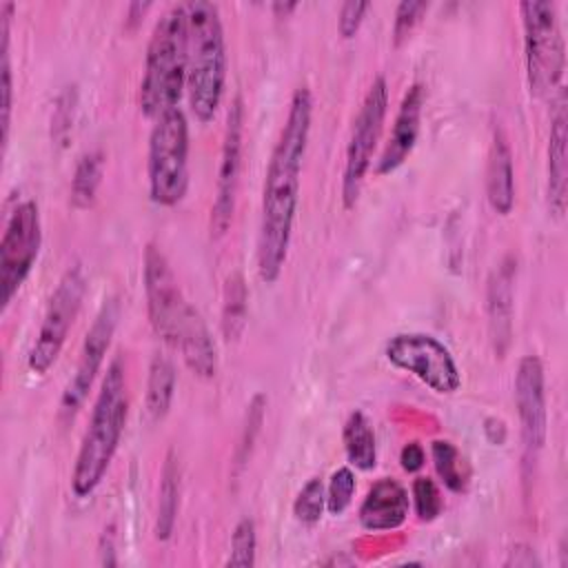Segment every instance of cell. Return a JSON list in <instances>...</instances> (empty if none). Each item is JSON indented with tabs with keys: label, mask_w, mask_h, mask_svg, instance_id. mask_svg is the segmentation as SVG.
Instances as JSON below:
<instances>
[{
	"label": "cell",
	"mask_w": 568,
	"mask_h": 568,
	"mask_svg": "<svg viewBox=\"0 0 568 568\" xmlns=\"http://www.w3.org/2000/svg\"><path fill=\"white\" fill-rule=\"evenodd\" d=\"M515 277L517 262L515 257H504L499 266L488 277L486 284V315H488V335L493 351L504 357L510 337H513V313H515Z\"/></svg>",
	"instance_id": "cell-15"
},
{
	"label": "cell",
	"mask_w": 568,
	"mask_h": 568,
	"mask_svg": "<svg viewBox=\"0 0 568 568\" xmlns=\"http://www.w3.org/2000/svg\"><path fill=\"white\" fill-rule=\"evenodd\" d=\"M386 359L417 377L439 395H453L462 386V373L450 351L428 333H397L386 342Z\"/></svg>",
	"instance_id": "cell-10"
},
{
	"label": "cell",
	"mask_w": 568,
	"mask_h": 568,
	"mask_svg": "<svg viewBox=\"0 0 568 568\" xmlns=\"http://www.w3.org/2000/svg\"><path fill=\"white\" fill-rule=\"evenodd\" d=\"M242 140H244V106H242V98L235 95L231 102V109L226 113L215 197H213V206H211V235L213 237H222L233 222L237 182H240V169H242V144H244Z\"/></svg>",
	"instance_id": "cell-14"
},
{
	"label": "cell",
	"mask_w": 568,
	"mask_h": 568,
	"mask_svg": "<svg viewBox=\"0 0 568 568\" xmlns=\"http://www.w3.org/2000/svg\"><path fill=\"white\" fill-rule=\"evenodd\" d=\"M246 311H248V288L242 273H231L224 282L222 295V333L224 339L235 342L246 326Z\"/></svg>",
	"instance_id": "cell-23"
},
{
	"label": "cell",
	"mask_w": 568,
	"mask_h": 568,
	"mask_svg": "<svg viewBox=\"0 0 568 568\" xmlns=\"http://www.w3.org/2000/svg\"><path fill=\"white\" fill-rule=\"evenodd\" d=\"M100 561L104 564V566H113L115 564V557H113V552H115V535H113V526H109V528H104V532H102V537H100Z\"/></svg>",
	"instance_id": "cell-37"
},
{
	"label": "cell",
	"mask_w": 568,
	"mask_h": 568,
	"mask_svg": "<svg viewBox=\"0 0 568 568\" xmlns=\"http://www.w3.org/2000/svg\"><path fill=\"white\" fill-rule=\"evenodd\" d=\"M73 106H75V91H64L58 98V106H55V113L51 118V138L60 144H64V140L71 133Z\"/></svg>",
	"instance_id": "cell-33"
},
{
	"label": "cell",
	"mask_w": 568,
	"mask_h": 568,
	"mask_svg": "<svg viewBox=\"0 0 568 568\" xmlns=\"http://www.w3.org/2000/svg\"><path fill=\"white\" fill-rule=\"evenodd\" d=\"M344 450L348 457V464L357 470H373L377 464V444H375V430L368 422V417L362 410H353L342 430Z\"/></svg>",
	"instance_id": "cell-21"
},
{
	"label": "cell",
	"mask_w": 568,
	"mask_h": 568,
	"mask_svg": "<svg viewBox=\"0 0 568 568\" xmlns=\"http://www.w3.org/2000/svg\"><path fill=\"white\" fill-rule=\"evenodd\" d=\"M104 171V153L100 149L84 153L71 178V204L75 209H89L95 200L98 186L102 182Z\"/></svg>",
	"instance_id": "cell-24"
},
{
	"label": "cell",
	"mask_w": 568,
	"mask_h": 568,
	"mask_svg": "<svg viewBox=\"0 0 568 568\" xmlns=\"http://www.w3.org/2000/svg\"><path fill=\"white\" fill-rule=\"evenodd\" d=\"M486 197L499 215H508L515 206V169L510 144L499 126L493 129V142L486 164Z\"/></svg>",
	"instance_id": "cell-19"
},
{
	"label": "cell",
	"mask_w": 568,
	"mask_h": 568,
	"mask_svg": "<svg viewBox=\"0 0 568 568\" xmlns=\"http://www.w3.org/2000/svg\"><path fill=\"white\" fill-rule=\"evenodd\" d=\"M42 246V222L40 211L33 200L20 202L2 233L0 242V291H2V311L11 304V300L22 288L29 277L38 253Z\"/></svg>",
	"instance_id": "cell-11"
},
{
	"label": "cell",
	"mask_w": 568,
	"mask_h": 568,
	"mask_svg": "<svg viewBox=\"0 0 568 568\" xmlns=\"http://www.w3.org/2000/svg\"><path fill=\"white\" fill-rule=\"evenodd\" d=\"M311 120L313 95L308 87H297L293 91L280 138L273 146L262 186L257 273L266 284L277 282L288 257L293 222L300 204V175L308 146Z\"/></svg>",
	"instance_id": "cell-1"
},
{
	"label": "cell",
	"mask_w": 568,
	"mask_h": 568,
	"mask_svg": "<svg viewBox=\"0 0 568 568\" xmlns=\"http://www.w3.org/2000/svg\"><path fill=\"white\" fill-rule=\"evenodd\" d=\"M524 27V60L530 93L546 98L559 91L566 71V47L555 2L526 0L519 4Z\"/></svg>",
	"instance_id": "cell-6"
},
{
	"label": "cell",
	"mask_w": 568,
	"mask_h": 568,
	"mask_svg": "<svg viewBox=\"0 0 568 568\" xmlns=\"http://www.w3.org/2000/svg\"><path fill=\"white\" fill-rule=\"evenodd\" d=\"M186 89L197 122L215 118L226 84V40L220 9L206 0L186 2Z\"/></svg>",
	"instance_id": "cell-4"
},
{
	"label": "cell",
	"mask_w": 568,
	"mask_h": 568,
	"mask_svg": "<svg viewBox=\"0 0 568 568\" xmlns=\"http://www.w3.org/2000/svg\"><path fill=\"white\" fill-rule=\"evenodd\" d=\"M422 106H424V87L419 82L410 84L408 91L404 93L390 138L377 160V173L386 175L399 169L406 158L413 153L415 142L419 138V122H422Z\"/></svg>",
	"instance_id": "cell-17"
},
{
	"label": "cell",
	"mask_w": 568,
	"mask_h": 568,
	"mask_svg": "<svg viewBox=\"0 0 568 568\" xmlns=\"http://www.w3.org/2000/svg\"><path fill=\"white\" fill-rule=\"evenodd\" d=\"M413 504H415V513L422 521L437 519L442 508H444L437 484L428 477H417L413 481Z\"/></svg>",
	"instance_id": "cell-31"
},
{
	"label": "cell",
	"mask_w": 568,
	"mask_h": 568,
	"mask_svg": "<svg viewBox=\"0 0 568 568\" xmlns=\"http://www.w3.org/2000/svg\"><path fill=\"white\" fill-rule=\"evenodd\" d=\"M129 415L126 399V375L124 364L115 357L100 384L98 397L93 402L89 426L82 435L73 473H71V490L78 499L91 497L93 490L104 479L113 455L120 446L124 426Z\"/></svg>",
	"instance_id": "cell-3"
},
{
	"label": "cell",
	"mask_w": 568,
	"mask_h": 568,
	"mask_svg": "<svg viewBox=\"0 0 568 568\" xmlns=\"http://www.w3.org/2000/svg\"><path fill=\"white\" fill-rule=\"evenodd\" d=\"M481 428H484L486 439H488L493 446H501V444L506 442L508 430H506V424H504L499 417H486Z\"/></svg>",
	"instance_id": "cell-36"
},
{
	"label": "cell",
	"mask_w": 568,
	"mask_h": 568,
	"mask_svg": "<svg viewBox=\"0 0 568 568\" xmlns=\"http://www.w3.org/2000/svg\"><path fill=\"white\" fill-rule=\"evenodd\" d=\"M408 490L397 479L382 477L368 488L357 515L362 528L371 532H382L399 528L408 517Z\"/></svg>",
	"instance_id": "cell-18"
},
{
	"label": "cell",
	"mask_w": 568,
	"mask_h": 568,
	"mask_svg": "<svg viewBox=\"0 0 568 568\" xmlns=\"http://www.w3.org/2000/svg\"><path fill=\"white\" fill-rule=\"evenodd\" d=\"M11 16H13V2H4L0 7V75H2V142L9 140V126H11V106H13V71H11Z\"/></svg>",
	"instance_id": "cell-25"
},
{
	"label": "cell",
	"mask_w": 568,
	"mask_h": 568,
	"mask_svg": "<svg viewBox=\"0 0 568 568\" xmlns=\"http://www.w3.org/2000/svg\"><path fill=\"white\" fill-rule=\"evenodd\" d=\"M399 462H402V468L406 473H417L426 462V453H424L422 444H417V442L404 444V448L399 453Z\"/></svg>",
	"instance_id": "cell-35"
},
{
	"label": "cell",
	"mask_w": 568,
	"mask_h": 568,
	"mask_svg": "<svg viewBox=\"0 0 568 568\" xmlns=\"http://www.w3.org/2000/svg\"><path fill=\"white\" fill-rule=\"evenodd\" d=\"M178 510H180V464L175 453L169 450L160 473L158 515H155V537L160 541H166L173 535Z\"/></svg>",
	"instance_id": "cell-20"
},
{
	"label": "cell",
	"mask_w": 568,
	"mask_h": 568,
	"mask_svg": "<svg viewBox=\"0 0 568 568\" xmlns=\"http://www.w3.org/2000/svg\"><path fill=\"white\" fill-rule=\"evenodd\" d=\"M295 9H297V2H273V11L277 18H286Z\"/></svg>",
	"instance_id": "cell-38"
},
{
	"label": "cell",
	"mask_w": 568,
	"mask_h": 568,
	"mask_svg": "<svg viewBox=\"0 0 568 568\" xmlns=\"http://www.w3.org/2000/svg\"><path fill=\"white\" fill-rule=\"evenodd\" d=\"M428 11V2L426 0H404L397 4L395 9V20H393V44L399 47L404 44L413 29L417 27V22L422 20V16Z\"/></svg>",
	"instance_id": "cell-32"
},
{
	"label": "cell",
	"mask_w": 568,
	"mask_h": 568,
	"mask_svg": "<svg viewBox=\"0 0 568 568\" xmlns=\"http://www.w3.org/2000/svg\"><path fill=\"white\" fill-rule=\"evenodd\" d=\"M87 293V277L80 264L69 266L60 282L55 284L49 304L44 308L38 335L29 351L27 364L29 371L36 375H47L49 368L60 357V351L67 342V335L80 313L82 300Z\"/></svg>",
	"instance_id": "cell-8"
},
{
	"label": "cell",
	"mask_w": 568,
	"mask_h": 568,
	"mask_svg": "<svg viewBox=\"0 0 568 568\" xmlns=\"http://www.w3.org/2000/svg\"><path fill=\"white\" fill-rule=\"evenodd\" d=\"M386 109H388V84L384 75H377L362 100V106L353 120L351 138L346 144L344 173H342V202L346 209H353L355 202L359 200L364 178L371 169L373 151L377 146V140L384 126Z\"/></svg>",
	"instance_id": "cell-9"
},
{
	"label": "cell",
	"mask_w": 568,
	"mask_h": 568,
	"mask_svg": "<svg viewBox=\"0 0 568 568\" xmlns=\"http://www.w3.org/2000/svg\"><path fill=\"white\" fill-rule=\"evenodd\" d=\"M568 113L566 93L557 91L555 109L550 115L548 135V178H546V202L552 217H564L568 202Z\"/></svg>",
	"instance_id": "cell-16"
},
{
	"label": "cell",
	"mask_w": 568,
	"mask_h": 568,
	"mask_svg": "<svg viewBox=\"0 0 568 568\" xmlns=\"http://www.w3.org/2000/svg\"><path fill=\"white\" fill-rule=\"evenodd\" d=\"M515 404L519 413V430L524 446V462H537L548 430V410H546V377L544 364L537 355H524L515 373Z\"/></svg>",
	"instance_id": "cell-13"
},
{
	"label": "cell",
	"mask_w": 568,
	"mask_h": 568,
	"mask_svg": "<svg viewBox=\"0 0 568 568\" xmlns=\"http://www.w3.org/2000/svg\"><path fill=\"white\" fill-rule=\"evenodd\" d=\"M264 408H266V395L264 393L253 395L251 404L246 406V422H244L242 437H240V444H237V466H244L248 455H251L255 435L260 433V426L264 422Z\"/></svg>",
	"instance_id": "cell-30"
},
{
	"label": "cell",
	"mask_w": 568,
	"mask_h": 568,
	"mask_svg": "<svg viewBox=\"0 0 568 568\" xmlns=\"http://www.w3.org/2000/svg\"><path fill=\"white\" fill-rule=\"evenodd\" d=\"M357 481H355V473L348 466H339L337 470H333L328 486H326V510L331 515H342L355 495Z\"/></svg>",
	"instance_id": "cell-29"
},
{
	"label": "cell",
	"mask_w": 568,
	"mask_h": 568,
	"mask_svg": "<svg viewBox=\"0 0 568 568\" xmlns=\"http://www.w3.org/2000/svg\"><path fill=\"white\" fill-rule=\"evenodd\" d=\"M149 195L160 206H175L189 189V122L171 109L155 118L149 135Z\"/></svg>",
	"instance_id": "cell-7"
},
{
	"label": "cell",
	"mask_w": 568,
	"mask_h": 568,
	"mask_svg": "<svg viewBox=\"0 0 568 568\" xmlns=\"http://www.w3.org/2000/svg\"><path fill=\"white\" fill-rule=\"evenodd\" d=\"M186 87V7H169L155 22L140 82V109L146 118L178 109Z\"/></svg>",
	"instance_id": "cell-5"
},
{
	"label": "cell",
	"mask_w": 568,
	"mask_h": 568,
	"mask_svg": "<svg viewBox=\"0 0 568 568\" xmlns=\"http://www.w3.org/2000/svg\"><path fill=\"white\" fill-rule=\"evenodd\" d=\"M371 9V2H359V0H348L339 7V16H337V31L342 38H353L359 27L362 20L366 16V11Z\"/></svg>",
	"instance_id": "cell-34"
},
{
	"label": "cell",
	"mask_w": 568,
	"mask_h": 568,
	"mask_svg": "<svg viewBox=\"0 0 568 568\" xmlns=\"http://www.w3.org/2000/svg\"><path fill=\"white\" fill-rule=\"evenodd\" d=\"M430 455L442 484L453 493H464L468 484V473L462 464L464 459L459 450L448 439H435L430 444Z\"/></svg>",
	"instance_id": "cell-26"
},
{
	"label": "cell",
	"mask_w": 568,
	"mask_h": 568,
	"mask_svg": "<svg viewBox=\"0 0 568 568\" xmlns=\"http://www.w3.org/2000/svg\"><path fill=\"white\" fill-rule=\"evenodd\" d=\"M118 317H120L118 300L115 297L104 300L91 328L87 331V335L82 339L73 377L69 379V384L60 397V417L62 419H67V422L73 419L75 413L82 408V404L93 386V379L100 373L104 355L111 346V339H113V333L118 326Z\"/></svg>",
	"instance_id": "cell-12"
},
{
	"label": "cell",
	"mask_w": 568,
	"mask_h": 568,
	"mask_svg": "<svg viewBox=\"0 0 568 568\" xmlns=\"http://www.w3.org/2000/svg\"><path fill=\"white\" fill-rule=\"evenodd\" d=\"M326 508V488L320 477H311L293 501V515L300 524L313 526L322 519Z\"/></svg>",
	"instance_id": "cell-27"
},
{
	"label": "cell",
	"mask_w": 568,
	"mask_h": 568,
	"mask_svg": "<svg viewBox=\"0 0 568 568\" xmlns=\"http://www.w3.org/2000/svg\"><path fill=\"white\" fill-rule=\"evenodd\" d=\"M255 548H257L255 521L251 517H242L231 532V555L226 564L237 568L255 566Z\"/></svg>",
	"instance_id": "cell-28"
},
{
	"label": "cell",
	"mask_w": 568,
	"mask_h": 568,
	"mask_svg": "<svg viewBox=\"0 0 568 568\" xmlns=\"http://www.w3.org/2000/svg\"><path fill=\"white\" fill-rule=\"evenodd\" d=\"M142 264L146 313L155 335L182 355L193 375L202 379L215 377V339L202 313L184 297L166 255L151 242L144 248Z\"/></svg>",
	"instance_id": "cell-2"
},
{
	"label": "cell",
	"mask_w": 568,
	"mask_h": 568,
	"mask_svg": "<svg viewBox=\"0 0 568 568\" xmlns=\"http://www.w3.org/2000/svg\"><path fill=\"white\" fill-rule=\"evenodd\" d=\"M175 366L166 355H155L146 377V413L153 422L164 419L175 395Z\"/></svg>",
	"instance_id": "cell-22"
}]
</instances>
